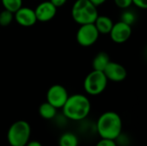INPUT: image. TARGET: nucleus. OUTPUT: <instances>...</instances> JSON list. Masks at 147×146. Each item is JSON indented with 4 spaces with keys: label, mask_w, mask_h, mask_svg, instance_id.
<instances>
[{
    "label": "nucleus",
    "mask_w": 147,
    "mask_h": 146,
    "mask_svg": "<svg viewBox=\"0 0 147 146\" xmlns=\"http://www.w3.org/2000/svg\"><path fill=\"white\" fill-rule=\"evenodd\" d=\"M115 3L116 4L118 8L123 9H127L133 4L132 0H115Z\"/></svg>",
    "instance_id": "19"
},
{
    "label": "nucleus",
    "mask_w": 147,
    "mask_h": 146,
    "mask_svg": "<svg viewBox=\"0 0 147 146\" xmlns=\"http://www.w3.org/2000/svg\"><path fill=\"white\" fill-rule=\"evenodd\" d=\"M58 8H56L50 1H44L39 3L34 9L37 22H47L53 19L56 15Z\"/></svg>",
    "instance_id": "10"
},
{
    "label": "nucleus",
    "mask_w": 147,
    "mask_h": 146,
    "mask_svg": "<svg viewBox=\"0 0 147 146\" xmlns=\"http://www.w3.org/2000/svg\"><path fill=\"white\" fill-rule=\"evenodd\" d=\"M98 15L97 7L90 0H76L71 8V16L79 25L94 23Z\"/></svg>",
    "instance_id": "3"
},
{
    "label": "nucleus",
    "mask_w": 147,
    "mask_h": 146,
    "mask_svg": "<svg viewBox=\"0 0 147 146\" xmlns=\"http://www.w3.org/2000/svg\"><path fill=\"white\" fill-rule=\"evenodd\" d=\"M14 20V13L3 9V11L0 12V26L2 27H6L9 26Z\"/></svg>",
    "instance_id": "17"
},
{
    "label": "nucleus",
    "mask_w": 147,
    "mask_h": 146,
    "mask_svg": "<svg viewBox=\"0 0 147 146\" xmlns=\"http://www.w3.org/2000/svg\"><path fill=\"white\" fill-rule=\"evenodd\" d=\"M56 8H59L63 5H65L67 2V0H49Z\"/></svg>",
    "instance_id": "22"
},
{
    "label": "nucleus",
    "mask_w": 147,
    "mask_h": 146,
    "mask_svg": "<svg viewBox=\"0 0 147 146\" xmlns=\"http://www.w3.org/2000/svg\"><path fill=\"white\" fill-rule=\"evenodd\" d=\"M95 6H96V7H98V6H100V5H102V4H103L107 0H90Z\"/></svg>",
    "instance_id": "24"
},
{
    "label": "nucleus",
    "mask_w": 147,
    "mask_h": 146,
    "mask_svg": "<svg viewBox=\"0 0 147 146\" xmlns=\"http://www.w3.org/2000/svg\"><path fill=\"white\" fill-rule=\"evenodd\" d=\"M132 3L142 9H146L147 8V0H132Z\"/></svg>",
    "instance_id": "21"
},
{
    "label": "nucleus",
    "mask_w": 147,
    "mask_h": 146,
    "mask_svg": "<svg viewBox=\"0 0 147 146\" xmlns=\"http://www.w3.org/2000/svg\"><path fill=\"white\" fill-rule=\"evenodd\" d=\"M99 35L100 34L95 27L94 23L83 24L80 25L77 31L76 40L80 46L88 47L94 45L97 41Z\"/></svg>",
    "instance_id": "6"
},
{
    "label": "nucleus",
    "mask_w": 147,
    "mask_h": 146,
    "mask_svg": "<svg viewBox=\"0 0 147 146\" xmlns=\"http://www.w3.org/2000/svg\"><path fill=\"white\" fill-rule=\"evenodd\" d=\"M94 25L100 34H109L114 25V22L112 19L107 15H98L94 22Z\"/></svg>",
    "instance_id": "12"
},
{
    "label": "nucleus",
    "mask_w": 147,
    "mask_h": 146,
    "mask_svg": "<svg viewBox=\"0 0 147 146\" xmlns=\"http://www.w3.org/2000/svg\"><path fill=\"white\" fill-rule=\"evenodd\" d=\"M103 73L105 74L108 80L120 83L124 81L127 77V71L126 68L120 63L110 61L107 67L104 69Z\"/></svg>",
    "instance_id": "9"
},
{
    "label": "nucleus",
    "mask_w": 147,
    "mask_h": 146,
    "mask_svg": "<svg viewBox=\"0 0 147 146\" xmlns=\"http://www.w3.org/2000/svg\"><path fill=\"white\" fill-rule=\"evenodd\" d=\"M109 80L103 71L93 70L84 81V89L90 96H98L102 94L108 86Z\"/></svg>",
    "instance_id": "5"
},
{
    "label": "nucleus",
    "mask_w": 147,
    "mask_h": 146,
    "mask_svg": "<svg viewBox=\"0 0 147 146\" xmlns=\"http://www.w3.org/2000/svg\"><path fill=\"white\" fill-rule=\"evenodd\" d=\"M4 9L15 13L22 6V0H1Z\"/></svg>",
    "instance_id": "16"
},
{
    "label": "nucleus",
    "mask_w": 147,
    "mask_h": 146,
    "mask_svg": "<svg viewBox=\"0 0 147 146\" xmlns=\"http://www.w3.org/2000/svg\"><path fill=\"white\" fill-rule=\"evenodd\" d=\"M91 109V104L89 98L82 94H74L69 96L65 105L62 108L65 116L71 120L78 121L85 119Z\"/></svg>",
    "instance_id": "1"
},
{
    "label": "nucleus",
    "mask_w": 147,
    "mask_h": 146,
    "mask_svg": "<svg viewBox=\"0 0 147 146\" xmlns=\"http://www.w3.org/2000/svg\"><path fill=\"white\" fill-rule=\"evenodd\" d=\"M39 114L40 117L45 120H52L57 114V108L51 105L49 102H46L40 104L39 108Z\"/></svg>",
    "instance_id": "14"
},
{
    "label": "nucleus",
    "mask_w": 147,
    "mask_h": 146,
    "mask_svg": "<svg viewBox=\"0 0 147 146\" xmlns=\"http://www.w3.org/2000/svg\"><path fill=\"white\" fill-rule=\"evenodd\" d=\"M59 146H78V139L72 133H65L59 140Z\"/></svg>",
    "instance_id": "15"
},
{
    "label": "nucleus",
    "mask_w": 147,
    "mask_h": 146,
    "mask_svg": "<svg viewBox=\"0 0 147 146\" xmlns=\"http://www.w3.org/2000/svg\"><path fill=\"white\" fill-rule=\"evenodd\" d=\"M122 22H124L125 23L132 26V24L134 23V22L136 21V15L134 12L130 11V10H125L121 15V20Z\"/></svg>",
    "instance_id": "18"
},
{
    "label": "nucleus",
    "mask_w": 147,
    "mask_h": 146,
    "mask_svg": "<svg viewBox=\"0 0 147 146\" xmlns=\"http://www.w3.org/2000/svg\"><path fill=\"white\" fill-rule=\"evenodd\" d=\"M69 94L66 89L61 84L52 85L47 92V102L57 109L62 108L65 105Z\"/></svg>",
    "instance_id": "7"
},
{
    "label": "nucleus",
    "mask_w": 147,
    "mask_h": 146,
    "mask_svg": "<svg viewBox=\"0 0 147 146\" xmlns=\"http://www.w3.org/2000/svg\"><path fill=\"white\" fill-rule=\"evenodd\" d=\"M96 146H117L116 143L113 139H102L100 141L97 142Z\"/></svg>",
    "instance_id": "20"
},
{
    "label": "nucleus",
    "mask_w": 147,
    "mask_h": 146,
    "mask_svg": "<svg viewBox=\"0 0 147 146\" xmlns=\"http://www.w3.org/2000/svg\"><path fill=\"white\" fill-rule=\"evenodd\" d=\"M96 130L102 139L115 140L122 131L121 116L114 111L102 114L96 122Z\"/></svg>",
    "instance_id": "2"
},
{
    "label": "nucleus",
    "mask_w": 147,
    "mask_h": 146,
    "mask_svg": "<svg viewBox=\"0 0 147 146\" xmlns=\"http://www.w3.org/2000/svg\"><path fill=\"white\" fill-rule=\"evenodd\" d=\"M14 19L22 27H32L37 22L34 9L22 6L14 13Z\"/></svg>",
    "instance_id": "11"
},
{
    "label": "nucleus",
    "mask_w": 147,
    "mask_h": 146,
    "mask_svg": "<svg viewBox=\"0 0 147 146\" xmlns=\"http://www.w3.org/2000/svg\"><path fill=\"white\" fill-rule=\"evenodd\" d=\"M109 62H110V59L109 54L105 52H100L93 59L92 61L93 70L103 71Z\"/></svg>",
    "instance_id": "13"
},
{
    "label": "nucleus",
    "mask_w": 147,
    "mask_h": 146,
    "mask_svg": "<svg viewBox=\"0 0 147 146\" xmlns=\"http://www.w3.org/2000/svg\"><path fill=\"white\" fill-rule=\"evenodd\" d=\"M109 34L115 43H125L132 35V26L125 23L122 21L117 22L114 23Z\"/></svg>",
    "instance_id": "8"
},
{
    "label": "nucleus",
    "mask_w": 147,
    "mask_h": 146,
    "mask_svg": "<svg viewBox=\"0 0 147 146\" xmlns=\"http://www.w3.org/2000/svg\"><path fill=\"white\" fill-rule=\"evenodd\" d=\"M25 146H42V145H41L39 141H36V140H32V141H30V140H29Z\"/></svg>",
    "instance_id": "23"
},
{
    "label": "nucleus",
    "mask_w": 147,
    "mask_h": 146,
    "mask_svg": "<svg viewBox=\"0 0 147 146\" xmlns=\"http://www.w3.org/2000/svg\"><path fill=\"white\" fill-rule=\"evenodd\" d=\"M31 126L25 120H17L9 128L7 140L10 146H25L30 140Z\"/></svg>",
    "instance_id": "4"
}]
</instances>
